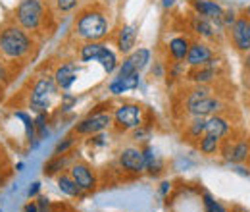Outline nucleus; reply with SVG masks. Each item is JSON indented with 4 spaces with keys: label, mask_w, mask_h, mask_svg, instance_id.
Segmentation results:
<instances>
[{
    "label": "nucleus",
    "mask_w": 250,
    "mask_h": 212,
    "mask_svg": "<svg viewBox=\"0 0 250 212\" xmlns=\"http://www.w3.org/2000/svg\"><path fill=\"white\" fill-rule=\"evenodd\" d=\"M35 48L31 33L21 29L18 24H8L0 29V56L8 62H23Z\"/></svg>",
    "instance_id": "nucleus-1"
},
{
    "label": "nucleus",
    "mask_w": 250,
    "mask_h": 212,
    "mask_svg": "<svg viewBox=\"0 0 250 212\" xmlns=\"http://www.w3.org/2000/svg\"><path fill=\"white\" fill-rule=\"evenodd\" d=\"M73 33L85 43H98L104 41L110 33V22L98 6H89L79 12L73 24Z\"/></svg>",
    "instance_id": "nucleus-2"
},
{
    "label": "nucleus",
    "mask_w": 250,
    "mask_h": 212,
    "mask_svg": "<svg viewBox=\"0 0 250 212\" xmlns=\"http://www.w3.org/2000/svg\"><path fill=\"white\" fill-rule=\"evenodd\" d=\"M212 93V87L208 85H194L185 96V112L192 118H206L216 114L221 108V102Z\"/></svg>",
    "instance_id": "nucleus-3"
},
{
    "label": "nucleus",
    "mask_w": 250,
    "mask_h": 212,
    "mask_svg": "<svg viewBox=\"0 0 250 212\" xmlns=\"http://www.w3.org/2000/svg\"><path fill=\"white\" fill-rule=\"evenodd\" d=\"M58 94V85L50 75H39L29 91V108L37 114H46L52 106V100Z\"/></svg>",
    "instance_id": "nucleus-4"
},
{
    "label": "nucleus",
    "mask_w": 250,
    "mask_h": 212,
    "mask_svg": "<svg viewBox=\"0 0 250 212\" xmlns=\"http://www.w3.org/2000/svg\"><path fill=\"white\" fill-rule=\"evenodd\" d=\"M16 22L27 33H37L46 22L42 0H20L16 8Z\"/></svg>",
    "instance_id": "nucleus-5"
},
{
    "label": "nucleus",
    "mask_w": 250,
    "mask_h": 212,
    "mask_svg": "<svg viewBox=\"0 0 250 212\" xmlns=\"http://www.w3.org/2000/svg\"><path fill=\"white\" fill-rule=\"evenodd\" d=\"M143 106L135 104V102H124L120 104L114 114H112V125L116 127L118 133H127L139 125H143Z\"/></svg>",
    "instance_id": "nucleus-6"
},
{
    "label": "nucleus",
    "mask_w": 250,
    "mask_h": 212,
    "mask_svg": "<svg viewBox=\"0 0 250 212\" xmlns=\"http://www.w3.org/2000/svg\"><path fill=\"white\" fill-rule=\"evenodd\" d=\"M250 149V139L247 137H241V139H229V135L221 137V143H219V151L221 154L235 162V164H241V162H247V156H249Z\"/></svg>",
    "instance_id": "nucleus-7"
},
{
    "label": "nucleus",
    "mask_w": 250,
    "mask_h": 212,
    "mask_svg": "<svg viewBox=\"0 0 250 212\" xmlns=\"http://www.w3.org/2000/svg\"><path fill=\"white\" fill-rule=\"evenodd\" d=\"M112 125V114L110 112H93L89 114L85 120H81L79 123H75L73 131L77 135H96V133H102L106 127Z\"/></svg>",
    "instance_id": "nucleus-8"
},
{
    "label": "nucleus",
    "mask_w": 250,
    "mask_h": 212,
    "mask_svg": "<svg viewBox=\"0 0 250 212\" xmlns=\"http://www.w3.org/2000/svg\"><path fill=\"white\" fill-rule=\"evenodd\" d=\"M231 43L239 52H250V18L241 16L231 25Z\"/></svg>",
    "instance_id": "nucleus-9"
},
{
    "label": "nucleus",
    "mask_w": 250,
    "mask_h": 212,
    "mask_svg": "<svg viewBox=\"0 0 250 212\" xmlns=\"http://www.w3.org/2000/svg\"><path fill=\"white\" fill-rule=\"evenodd\" d=\"M150 62V50L148 48H139L133 54H129L125 62L120 66V73L118 77H131L135 73H141Z\"/></svg>",
    "instance_id": "nucleus-10"
},
{
    "label": "nucleus",
    "mask_w": 250,
    "mask_h": 212,
    "mask_svg": "<svg viewBox=\"0 0 250 212\" xmlns=\"http://www.w3.org/2000/svg\"><path fill=\"white\" fill-rule=\"evenodd\" d=\"M69 176L75 180V183L79 185V189L85 193V191H93L98 185L96 180V174L93 172V168L87 164V162H75L69 166Z\"/></svg>",
    "instance_id": "nucleus-11"
},
{
    "label": "nucleus",
    "mask_w": 250,
    "mask_h": 212,
    "mask_svg": "<svg viewBox=\"0 0 250 212\" xmlns=\"http://www.w3.org/2000/svg\"><path fill=\"white\" fill-rule=\"evenodd\" d=\"M120 166L124 168L125 172L131 174H143L146 170V162H145V154L143 149L137 147H127L120 152Z\"/></svg>",
    "instance_id": "nucleus-12"
},
{
    "label": "nucleus",
    "mask_w": 250,
    "mask_h": 212,
    "mask_svg": "<svg viewBox=\"0 0 250 212\" xmlns=\"http://www.w3.org/2000/svg\"><path fill=\"white\" fill-rule=\"evenodd\" d=\"M212 58H214L212 48H210L206 43H202V41H194V43H190L187 56H185L188 68L206 66V64H210V62H212Z\"/></svg>",
    "instance_id": "nucleus-13"
},
{
    "label": "nucleus",
    "mask_w": 250,
    "mask_h": 212,
    "mask_svg": "<svg viewBox=\"0 0 250 212\" xmlns=\"http://www.w3.org/2000/svg\"><path fill=\"white\" fill-rule=\"evenodd\" d=\"M77 75H79V68H77L75 62H62V64L54 70V75H52V77H54L58 89L67 91V89L75 83Z\"/></svg>",
    "instance_id": "nucleus-14"
},
{
    "label": "nucleus",
    "mask_w": 250,
    "mask_h": 212,
    "mask_svg": "<svg viewBox=\"0 0 250 212\" xmlns=\"http://www.w3.org/2000/svg\"><path fill=\"white\" fill-rule=\"evenodd\" d=\"M192 8H194L196 16H200L208 22H221V18H223L221 6L212 0H192Z\"/></svg>",
    "instance_id": "nucleus-15"
},
{
    "label": "nucleus",
    "mask_w": 250,
    "mask_h": 212,
    "mask_svg": "<svg viewBox=\"0 0 250 212\" xmlns=\"http://www.w3.org/2000/svg\"><path fill=\"white\" fill-rule=\"evenodd\" d=\"M214 62L212 60L210 64H206V66H198V68H190L187 73V79L188 81H192L194 85H208L210 81H214L216 79V75H218V70L214 68Z\"/></svg>",
    "instance_id": "nucleus-16"
},
{
    "label": "nucleus",
    "mask_w": 250,
    "mask_h": 212,
    "mask_svg": "<svg viewBox=\"0 0 250 212\" xmlns=\"http://www.w3.org/2000/svg\"><path fill=\"white\" fill-rule=\"evenodd\" d=\"M137 43V25H124L116 35V47L120 52L129 54Z\"/></svg>",
    "instance_id": "nucleus-17"
},
{
    "label": "nucleus",
    "mask_w": 250,
    "mask_h": 212,
    "mask_svg": "<svg viewBox=\"0 0 250 212\" xmlns=\"http://www.w3.org/2000/svg\"><path fill=\"white\" fill-rule=\"evenodd\" d=\"M65 170H69V156L67 154H54L42 168V174L44 176H56V174H62Z\"/></svg>",
    "instance_id": "nucleus-18"
},
{
    "label": "nucleus",
    "mask_w": 250,
    "mask_h": 212,
    "mask_svg": "<svg viewBox=\"0 0 250 212\" xmlns=\"http://www.w3.org/2000/svg\"><path fill=\"white\" fill-rule=\"evenodd\" d=\"M188 47H190V41H188L187 37H175V39H171L169 45H167V52H169L171 60L175 62L185 60V56H187L188 52Z\"/></svg>",
    "instance_id": "nucleus-19"
},
{
    "label": "nucleus",
    "mask_w": 250,
    "mask_h": 212,
    "mask_svg": "<svg viewBox=\"0 0 250 212\" xmlns=\"http://www.w3.org/2000/svg\"><path fill=\"white\" fill-rule=\"evenodd\" d=\"M204 133H210V135H216V137H225L229 133V121L225 120L223 116L219 114H212L208 120H206V131Z\"/></svg>",
    "instance_id": "nucleus-20"
},
{
    "label": "nucleus",
    "mask_w": 250,
    "mask_h": 212,
    "mask_svg": "<svg viewBox=\"0 0 250 212\" xmlns=\"http://www.w3.org/2000/svg\"><path fill=\"white\" fill-rule=\"evenodd\" d=\"M135 87H139V73H135L131 77H118V79H114L108 85V91L112 93V94H124L125 91L135 89Z\"/></svg>",
    "instance_id": "nucleus-21"
},
{
    "label": "nucleus",
    "mask_w": 250,
    "mask_h": 212,
    "mask_svg": "<svg viewBox=\"0 0 250 212\" xmlns=\"http://www.w3.org/2000/svg\"><path fill=\"white\" fill-rule=\"evenodd\" d=\"M58 187H60V191H62L63 195H67V197H79V195H83V191L79 189V185L75 183V180L69 176V172H62L58 176Z\"/></svg>",
    "instance_id": "nucleus-22"
},
{
    "label": "nucleus",
    "mask_w": 250,
    "mask_h": 212,
    "mask_svg": "<svg viewBox=\"0 0 250 212\" xmlns=\"http://www.w3.org/2000/svg\"><path fill=\"white\" fill-rule=\"evenodd\" d=\"M106 48V45L102 41L98 43H85L81 48H79V60L81 62H93L98 58V54Z\"/></svg>",
    "instance_id": "nucleus-23"
},
{
    "label": "nucleus",
    "mask_w": 250,
    "mask_h": 212,
    "mask_svg": "<svg viewBox=\"0 0 250 212\" xmlns=\"http://www.w3.org/2000/svg\"><path fill=\"white\" fill-rule=\"evenodd\" d=\"M190 27H192V31H194L196 35H200V37H204V39H212V37H214V27H212V22H208V20H204V18L196 16V14L192 16Z\"/></svg>",
    "instance_id": "nucleus-24"
},
{
    "label": "nucleus",
    "mask_w": 250,
    "mask_h": 212,
    "mask_svg": "<svg viewBox=\"0 0 250 212\" xmlns=\"http://www.w3.org/2000/svg\"><path fill=\"white\" fill-rule=\"evenodd\" d=\"M219 143L221 139L216 137V135H210V133H204L198 141V149L202 154H216L219 151Z\"/></svg>",
    "instance_id": "nucleus-25"
},
{
    "label": "nucleus",
    "mask_w": 250,
    "mask_h": 212,
    "mask_svg": "<svg viewBox=\"0 0 250 212\" xmlns=\"http://www.w3.org/2000/svg\"><path fill=\"white\" fill-rule=\"evenodd\" d=\"M204 131H206V118H192V121L187 125L185 137L188 141H196L204 135Z\"/></svg>",
    "instance_id": "nucleus-26"
},
{
    "label": "nucleus",
    "mask_w": 250,
    "mask_h": 212,
    "mask_svg": "<svg viewBox=\"0 0 250 212\" xmlns=\"http://www.w3.org/2000/svg\"><path fill=\"white\" fill-rule=\"evenodd\" d=\"M143 154H145L146 170H148L150 174H154V176L160 174V172H162V162H160V158L154 154V149H152L150 145H145V147H143Z\"/></svg>",
    "instance_id": "nucleus-27"
},
{
    "label": "nucleus",
    "mask_w": 250,
    "mask_h": 212,
    "mask_svg": "<svg viewBox=\"0 0 250 212\" xmlns=\"http://www.w3.org/2000/svg\"><path fill=\"white\" fill-rule=\"evenodd\" d=\"M96 62H100V66L104 68V71H108V73H112L116 68H118V58H116V52L114 50H110L108 47L98 54V58Z\"/></svg>",
    "instance_id": "nucleus-28"
},
{
    "label": "nucleus",
    "mask_w": 250,
    "mask_h": 212,
    "mask_svg": "<svg viewBox=\"0 0 250 212\" xmlns=\"http://www.w3.org/2000/svg\"><path fill=\"white\" fill-rule=\"evenodd\" d=\"M35 129H37V139H44L50 131H48V125H46V114H37L35 118Z\"/></svg>",
    "instance_id": "nucleus-29"
},
{
    "label": "nucleus",
    "mask_w": 250,
    "mask_h": 212,
    "mask_svg": "<svg viewBox=\"0 0 250 212\" xmlns=\"http://www.w3.org/2000/svg\"><path fill=\"white\" fill-rule=\"evenodd\" d=\"M202 203H204V209H206V212H227L225 211V207L223 205H219L218 201L210 195V193H202Z\"/></svg>",
    "instance_id": "nucleus-30"
},
{
    "label": "nucleus",
    "mask_w": 250,
    "mask_h": 212,
    "mask_svg": "<svg viewBox=\"0 0 250 212\" xmlns=\"http://www.w3.org/2000/svg\"><path fill=\"white\" fill-rule=\"evenodd\" d=\"M133 131V141H137V143H145L146 139H148V135H150V129L143 123V125H139V127H135V129H131Z\"/></svg>",
    "instance_id": "nucleus-31"
},
{
    "label": "nucleus",
    "mask_w": 250,
    "mask_h": 212,
    "mask_svg": "<svg viewBox=\"0 0 250 212\" xmlns=\"http://www.w3.org/2000/svg\"><path fill=\"white\" fill-rule=\"evenodd\" d=\"M75 145V139L71 137V135H67V137H63L62 141L56 145V149H54V154H67L69 149Z\"/></svg>",
    "instance_id": "nucleus-32"
},
{
    "label": "nucleus",
    "mask_w": 250,
    "mask_h": 212,
    "mask_svg": "<svg viewBox=\"0 0 250 212\" xmlns=\"http://www.w3.org/2000/svg\"><path fill=\"white\" fill-rule=\"evenodd\" d=\"M37 201V209H39V212H52L54 211V205L50 203V199L48 197H44V195H39V197H35Z\"/></svg>",
    "instance_id": "nucleus-33"
},
{
    "label": "nucleus",
    "mask_w": 250,
    "mask_h": 212,
    "mask_svg": "<svg viewBox=\"0 0 250 212\" xmlns=\"http://www.w3.org/2000/svg\"><path fill=\"white\" fill-rule=\"evenodd\" d=\"M79 0H56V8L58 12H71L77 6Z\"/></svg>",
    "instance_id": "nucleus-34"
},
{
    "label": "nucleus",
    "mask_w": 250,
    "mask_h": 212,
    "mask_svg": "<svg viewBox=\"0 0 250 212\" xmlns=\"http://www.w3.org/2000/svg\"><path fill=\"white\" fill-rule=\"evenodd\" d=\"M27 195H29V199H35V197H39L41 195V183L35 182L29 185V189H27Z\"/></svg>",
    "instance_id": "nucleus-35"
},
{
    "label": "nucleus",
    "mask_w": 250,
    "mask_h": 212,
    "mask_svg": "<svg viewBox=\"0 0 250 212\" xmlns=\"http://www.w3.org/2000/svg\"><path fill=\"white\" fill-rule=\"evenodd\" d=\"M21 212H39V209H37V203H35V201H29L27 205H23Z\"/></svg>",
    "instance_id": "nucleus-36"
},
{
    "label": "nucleus",
    "mask_w": 250,
    "mask_h": 212,
    "mask_svg": "<svg viewBox=\"0 0 250 212\" xmlns=\"http://www.w3.org/2000/svg\"><path fill=\"white\" fill-rule=\"evenodd\" d=\"M8 77V73H6V70H4V62L0 60V79H6Z\"/></svg>",
    "instance_id": "nucleus-37"
},
{
    "label": "nucleus",
    "mask_w": 250,
    "mask_h": 212,
    "mask_svg": "<svg viewBox=\"0 0 250 212\" xmlns=\"http://www.w3.org/2000/svg\"><path fill=\"white\" fill-rule=\"evenodd\" d=\"M4 182V158L0 156V183Z\"/></svg>",
    "instance_id": "nucleus-38"
},
{
    "label": "nucleus",
    "mask_w": 250,
    "mask_h": 212,
    "mask_svg": "<svg viewBox=\"0 0 250 212\" xmlns=\"http://www.w3.org/2000/svg\"><path fill=\"white\" fill-rule=\"evenodd\" d=\"M52 212H71V211H69L67 207H62V205H60V207H54V211Z\"/></svg>",
    "instance_id": "nucleus-39"
},
{
    "label": "nucleus",
    "mask_w": 250,
    "mask_h": 212,
    "mask_svg": "<svg viewBox=\"0 0 250 212\" xmlns=\"http://www.w3.org/2000/svg\"><path fill=\"white\" fill-rule=\"evenodd\" d=\"M167 189H169V183L166 182V183H162V187H160V191L162 193H167Z\"/></svg>",
    "instance_id": "nucleus-40"
},
{
    "label": "nucleus",
    "mask_w": 250,
    "mask_h": 212,
    "mask_svg": "<svg viewBox=\"0 0 250 212\" xmlns=\"http://www.w3.org/2000/svg\"><path fill=\"white\" fill-rule=\"evenodd\" d=\"M173 2H175V0H164V2H162V6H164V8H169Z\"/></svg>",
    "instance_id": "nucleus-41"
},
{
    "label": "nucleus",
    "mask_w": 250,
    "mask_h": 212,
    "mask_svg": "<svg viewBox=\"0 0 250 212\" xmlns=\"http://www.w3.org/2000/svg\"><path fill=\"white\" fill-rule=\"evenodd\" d=\"M21 170H23V162H18L16 164V172H21Z\"/></svg>",
    "instance_id": "nucleus-42"
},
{
    "label": "nucleus",
    "mask_w": 250,
    "mask_h": 212,
    "mask_svg": "<svg viewBox=\"0 0 250 212\" xmlns=\"http://www.w3.org/2000/svg\"><path fill=\"white\" fill-rule=\"evenodd\" d=\"M247 162H249V168H250V149H249V156H247Z\"/></svg>",
    "instance_id": "nucleus-43"
},
{
    "label": "nucleus",
    "mask_w": 250,
    "mask_h": 212,
    "mask_svg": "<svg viewBox=\"0 0 250 212\" xmlns=\"http://www.w3.org/2000/svg\"><path fill=\"white\" fill-rule=\"evenodd\" d=\"M231 212H245V211H243V209H233Z\"/></svg>",
    "instance_id": "nucleus-44"
},
{
    "label": "nucleus",
    "mask_w": 250,
    "mask_h": 212,
    "mask_svg": "<svg viewBox=\"0 0 250 212\" xmlns=\"http://www.w3.org/2000/svg\"><path fill=\"white\" fill-rule=\"evenodd\" d=\"M249 89H250V71H249Z\"/></svg>",
    "instance_id": "nucleus-45"
},
{
    "label": "nucleus",
    "mask_w": 250,
    "mask_h": 212,
    "mask_svg": "<svg viewBox=\"0 0 250 212\" xmlns=\"http://www.w3.org/2000/svg\"><path fill=\"white\" fill-rule=\"evenodd\" d=\"M247 14H249V18H250V6H249V10H247Z\"/></svg>",
    "instance_id": "nucleus-46"
},
{
    "label": "nucleus",
    "mask_w": 250,
    "mask_h": 212,
    "mask_svg": "<svg viewBox=\"0 0 250 212\" xmlns=\"http://www.w3.org/2000/svg\"><path fill=\"white\" fill-rule=\"evenodd\" d=\"M0 212H2V209H0Z\"/></svg>",
    "instance_id": "nucleus-47"
}]
</instances>
